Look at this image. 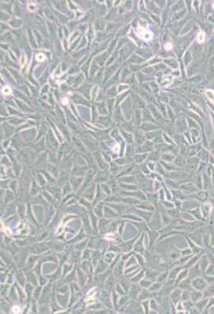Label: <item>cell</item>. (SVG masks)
I'll use <instances>...</instances> for the list:
<instances>
[{"label": "cell", "instance_id": "obj_1", "mask_svg": "<svg viewBox=\"0 0 214 314\" xmlns=\"http://www.w3.org/2000/svg\"><path fill=\"white\" fill-rule=\"evenodd\" d=\"M201 205H202V203H200L197 200L193 199V198H188L186 200L183 201V203H182V205H181L180 208H182V210L183 211L188 212L189 210H192L194 209L200 207Z\"/></svg>", "mask_w": 214, "mask_h": 314}, {"label": "cell", "instance_id": "obj_2", "mask_svg": "<svg viewBox=\"0 0 214 314\" xmlns=\"http://www.w3.org/2000/svg\"><path fill=\"white\" fill-rule=\"evenodd\" d=\"M191 284L194 289L200 291H203L206 288V286H208V283H206L203 276L197 277L191 279Z\"/></svg>", "mask_w": 214, "mask_h": 314}, {"label": "cell", "instance_id": "obj_3", "mask_svg": "<svg viewBox=\"0 0 214 314\" xmlns=\"http://www.w3.org/2000/svg\"><path fill=\"white\" fill-rule=\"evenodd\" d=\"M209 193L206 190H198V191H197L194 194L188 196V198L195 199V200L199 201L202 204L207 202V201L209 200Z\"/></svg>", "mask_w": 214, "mask_h": 314}, {"label": "cell", "instance_id": "obj_4", "mask_svg": "<svg viewBox=\"0 0 214 314\" xmlns=\"http://www.w3.org/2000/svg\"><path fill=\"white\" fill-rule=\"evenodd\" d=\"M180 189L183 191V194H185L187 197L199 190L195 184L193 183V182H188V183H186L184 185L181 186Z\"/></svg>", "mask_w": 214, "mask_h": 314}, {"label": "cell", "instance_id": "obj_5", "mask_svg": "<svg viewBox=\"0 0 214 314\" xmlns=\"http://www.w3.org/2000/svg\"><path fill=\"white\" fill-rule=\"evenodd\" d=\"M203 275H204V274L202 273V270L200 268V265H199L198 262L196 264H194V266H192V267L189 268L188 277H189L190 279H193L197 278V277L203 276Z\"/></svg>", "mask_w": 214, "mask_h": 314}, {"label": "cell", "instance_id": "obj_6", "mask_svg": "<svg viewBox=\"0 0 214 314\" xmlns=\"http://www.w3.org/2000/svg\"><path fill=\"white\" fill-rule=\"evenodd\" d=\"M177 287L179 288L182 290H189V291H192L194 288H193L192 284H191V279H189V277H187L186 279H184L183 280H182L181 282L177 284Z\"/></svg>", "mask_w": 214, "mask_h": 314}, {"label": "cell", "instance_id": "obj_7", "mask_svg": "<svg viewBox=\"0 0 214 314\" xmlns=\"http://www.w3.org/2000/svg\"><path fill=\"white\" fill-rule=\"evenodd\" d=\"M188 237L194 243H195L197 245H198V246L202 247V248L204 247L203 246V240H202V234L201 233L200 231H196L195 233H192V234H189Z\"/></svg>", "mask_w": 214, "mask_h": 314}, {"label": "cell", "instance_id": "obj_8", "mask_svg": "<svg viewBox=\"0 0 214 314\" xmlns=\"http://www.w3.org/2000/svg\"><path fill=\"white\" fill-rule=\"evenodd\" d=\"M201 210H202V217L203 219H207L213 212V206L209 202H205L201 205Z\"/></svg>", "mask_w": 214, "mask_h": 314}, {"label": "cell", "instance_id": "obj_9", "mask_svg": "<svg viewBox=\"0 0 214 314\" xmlns=\"http://www.w3.org/2000/svg\"><path fill=\"white\" fill-rule=\"evenodd\" d=\"M150 220H151L150 226L151 227L152 229H160L161 228H162V222H161L160 216L159 215L158 213L155 214L154 216L150 219Z\"/></svg>", "mask_w": 214, "mask_h": 314}, {"label": "cell", "instance_id": "obj_10", "mask_svg": "<svg viewBox=\"0 0 214 314\" xmlns=\"http://www.w3.org/2000/svg\"><path fill=\"white\" fill-rule=\"evenodd\" d=\"M182 292H183L182 289L177 288L170 293V298L174 305H177L182 300Z\"/></svg>", "mask_w": 214, "mask_h": 314}, {"label": "cell", "instance_id": "obj_11", "mask_svg": "<svg viewBox=\"0 0 214 314\" xmlns=\"http://www.w3.org/2000/svg\"><path fill=\"white\" fill-rule=\"evenodd\" d=\"M198 263H199V265H200V268H201V270H202V273L205 274V270H206V269L208 268L209 265V263H210V262H209V260L208 257H207V255H206L205 253L203 255L202 257H201V259H199Z\"/></svg>", "mask_w": 214, "mask_h": 314}, {"label": "cell", "instance_id": "obj_12", "mask_svg": "<svg viewBox=\"0 0 214 314\" xmlns=\"http://www.w3.org/2000/svg\"><path fill=\"white\" fill-rule=\"evenodd\" d=\"M186 239L189 245V248L191 249V251H192L193 254L194 255L198 254V253H200L201 251H202L203 250H205V249H203V248L200 247V246H198V245H197L195 243H194V242H193L192 240L188 237V236H186Z\"/></svg>", "mask_w": 214, "mask_h": 314}, {"label": "cell", "instance_id": "obj_13", "mask_svg": "<svg viewBox=\"0 0 214 314\" xmlns=\"http://www.w3.org/2000/svg\"><path fill=\"white\" fill-rule=\"evenodd\" d=\"M209 302V298H203L200 301H198V302H196L194 304V306L196 307V309L198 310L200 313H202L203 310H205V309L207 307V305H208Z\"/></svg>", "mask_w": 214, "mask_h": 314}, {"label": "cell", "instance_id": "obj_14", "mask_svg": "<svg viewBox=\"0 0 214 314\" xmlns=\"http://www.w3.org/2000/svg\"><path fill=\"white\" fill-rule=\"evenodd\" d=\"M203 298V293L200 290L197 289H193L192 291H190V300L192 301L194 304L196 302L200 301L201 299Z\"/></svg>", "mask_w": 214, "mask_h": 314}, {"label": "cell", "instance_id": "obj_15", "mask_svg": "<svg viewBox=\"0 0 214 314\" xmlns=\"http://www.w3.org/2000/svg\"><path fill=\"white\" fill-rule=\"evenodd\" d=\"M183 267L182 265L173 268V269H172V270H170V272L168 273V280L174 281V280L176 279L178 274H179L180 271L183 270ZM174 282H175V281H174Z\"/></svg>", "mask_w": 214, "mask_h": 314}, {"label": "cell", "instance_id": "obj_16", "mask_svg": "<svg viewBox=\"0 0 214 314\" xmlns=\"http://www.w3.org/2000/svg\"><path fill=\"white\" fill-rule=\"evenodd\" d=\"M188 274H189V269L183 268V270L180 271L179 274H178L176 279H175V286H177V284L179 283V282H181L182 280L187 278L188 277Z\"/></svg>", "mask_w": 214, "mask_h": 314}, {"label": "cell", "instance_id": "obj_17", "mask_svg": "<svg viewBox=\"0 0 214 314\" xmlns=\"http://www.w3.org/2000/svg\"><path fill=\"white\" fill-rule=\"evenodd\" d=\"M189 214L192 215L193 217L195 218L197 220H202L203 219V217H202V210H201V206L200 207L196 208V209H194L192 210L188 211Z\"/></svg>", "mask_w": 214, "mask_h": 314}, {"label": "cell", "instance_id": "obj_18", "mask_svg": "<svg viewBox=\"0 0 214 314\" xmlns=\"http://www.w3.org/2000/svg\"><path fill=\"white\" fill-rule=\"evenodd\" d=\"M203 298H211L213 296H214V284L213 285H208L206 286L203 291Z\"/></svg>", "mask_w": 214, "mask_h": 314}, {"label": "cell", "instance_id": "obj_19", "mask_svg": "<svg viewBox=\"0 0 214 314\" xmlns=\"http://www.w3.org/2000/svg\"><path fill=\"white\" fill-rule=\"evenodd\" d=\"M140 293V288L137 285H132L131 289H130V297L132 299L136 298L139 296V294Z\"/></svg>", "mask_w": 214, "mask_h": 314}, {"label": "cell", "instance_id": "obj_20", "mask_svg": "<svg viewBox=\"0 0 214 314\" xmlns=\"http://www.w3.org/2000/svg\"><path fill=\"white\" fill-rule=\"evenodd\" d=\"M211 181H210V178L209 175H204L203 177V181H202V186H203V190H210L211 189Z\"/></svg>", "mask_w": 214, "mask_h": 314}, {"label": "cell", "instance_id": "obj_21", "mask_svg": "<svg viewBox=\"0 0 214 314\" xmlns=\"http://www.w3.org/2000/svg\"><path fill=\"white\" fill-rule=\"evenodd\" d=\"M140 300H146L149 298H152V293L151 291H148L147 289H144L140 293V295L138 296Z\"/></svg>", "mask_w": 214, "mask_h": 314}, {"label": "cell", "instance_id": "obj_22", "mask_svg": "<svg viewBox=\"0 0 214 314\" xmlns=\"http://www.w3.org/2000/svg\"><path fill=\"white\" fill-rule=\"evenodd\" d=\"M147 195H148V199L149 200L150 204H151L152 205H157L158 198H159L157 194H150V193H148V194H147Z\"/></svg>", "mask_w": 214, "mask_h": 314}, {"label": "cell", "instance_id": "obj_23", "mask_svg": "<svg viewBox=\"0 0 214 314\" xmlns=\"http://www.w3.org/2000/svg\"><path fill=\"white\" fill-rule=\"evenodd\" d=\"M202 240H203V246L205 248H209L210 241H211V235H209L208 233L202 235Z\"/></svg>", "mask_w": 214, "mask_h": 314}, {"label": "cell", "instance_id": "obj_24", "mask_svg": "<svg viewBox=\"0 0 214 314\" xmlns=\"http://www.w3.org/2000/svg\"><path fill=\"white\" fill-rule=\"evenodd\" d=\"M183 307H184V309L185 310H187L188 313H190V311L192 310L194 308V303L189 299V300H187V301H185L183 302Z\"/></svg>", "mask_w": 214, "mask_h": 314}, {"label": "cell", "instance_id": "obj_25", "mask_svg": "<svg viewBox=\"0 0 214 314\" xmlns=\"http://www.w3.org/2000/svg\"><path fill=\"white\" fill-rule=\"evenodd\" d=\"M159 274L155 270H148L146 272V279L151 280V281H155L157 279V277Z\"/></svg>", "mask_w": 214, "mask_h": 314}, {"label": "cell", "instance_id": "obj_26", "mask_svg": "<svg viewBox=\"0 0 214 314\" xmlns=\"http://www.w3.org/2000/svg\"><path fill=\"white\" fill-rule=\"evenodd\" d=\"M167 213L169 214V216H170L173 218H179L180 216H181V214H180V211L178 210V209H170L169 210H167Z\"/></svg>", "mask_w": 214, "mask_h": 314}, {"label": "cell", "instance_id": "obj_27", "mask_svg": "<svg viewBox=\"0 0 214 314\" xmlns=\"http://www.w3.org/2000/svg\"><path fill=\"white\" fill-rule=\"evenodd\" d=\"M153 149V145L151 142H146L145 144H143L140 148V152H149Z\"/></svg>", "mask_w": 214, "mask_h": 314}, {"label": "cell", "instance_id": "obj_28", "mask_svg": "<svg viewBox=\"0 0 214 314\" xmlns=\"http://www.w3.org/2000/svg\"><path fill=\"white\" fill-rule=\"evenodd\" d=\"M143 237H144V235H141L140 240H138L137 244H136V246L135 247L136 251H138L140 253H144V246H143Z\"/></svg>", "mask_w": 214, "mask_h": 314}, {"label": "cell", "instance_id": "obj_29", "mask_svg": "<svg viewBox=\"0 0 214 314\" xmlns=\"http://www.w3.org/2000/svg\"><path fill=\"white\" fill-rule=\"evenodd\" d=\"M169 175L170 176V178H171V179H182L186 177V174H184V173H182V172H179V171H177V172H174V173H170V174H169Z\"/></svg>", "mask_w": 214, "mask_h": 314}, {"label": "cell", "instance_id": "obj_30", "mask_svg": "<svg viewBox=\"0 0 214 314\" xmlns=\"http://www.w3.org/2000/svg\"><path fill=\"white\" fill-rule=\"evenodd\" d=\"M137 207L140 208V209H143V210H154L155 208L154 206L151 204H149V203H147V202H141L140 205H137Z\"/></svg>", "mask_w": 214, "mask_h": 314}, {"label": "cell", "instance_id": "obj_31", "mask_svg": "<svg viewBox=\"0 0 214 314\" xmlns=\"http://www.w3.org/2000/svg\"><path fill=\"white\" fill-rule=\"evenodd\" d=\"M135 140L136 143L138 144V145H142L144 141V136L143 135L142 133H140V132L136 133Z\"/></svg>", "mask_w": 214, "mask_h": 314}, {"label": "cell", "instance_id": "obj_32", "mask_svg": "<svg viewBox=\"0 0 214 314\" xmlns=\"http://www.w3.org/2000/svg\"><path fill=\"white\" fill-rule=\"evenodd\" d=\"M167 279H168V273L167 272H164V273H162L159 275H158L156 281H157L158 283H164Z\"/></svg>", "mask_w": 214, "mask_h": 314}, {"label": "cell", "instance_id": "obj_33", "mask_svg": "<svg viewBox=\"0 0 214 314\" xmlns=\"http://www.w3.org/2000/svg\"><path fill=\"white\" fill-rule=\"evenodd\" d=\"M140 286L144 288H150V286H151V281L148 279H141V281L140 282Z\"/></svg>", "mask_w": 214, "mask_h": 314}, {"label": "cell", "instance_id": "obj_34", "mask_svg": "<svg viewBox=\"0 0 214 314\" xmlns=\"http://www.w3.org/2000/svg\"><path fill=\"white\" fill-rule=\"evenodd\" d=\"M204 274L205 275H214V262H212L209 265L208 268L206 269Z\"/></svg>", "mask_w": 214, "mask_h": 314}, {"label": "cell", "instance_id": "obj_35", "mask_svg": "<svg viewBox=\"0 0 214 314\" xmlns=\"http://www.w3.org/2000/svg\"><path fill=\"white\" fill-rule=\"evenodd\" d=\"M174 163H175V165L178 167H183V166H185L186 162H185V160L183 159V157L178 156L176 157V159H175V160H174Z\"/></svg>", "mask_w": 214, "mask_h": 314}, {"label": "cell", "instance_id": "obj_36", "mask_svg": "<svg viewBox=\"0 0 214 314\" xmlns=\"http://www.w3.org/2000/svg\"><path fill=\"white\" fill-rule=\"evenodd\" d=\"M161 287H162V286H161L160 283H155L154 284H152L149 289H150V291H151V292H157V291H159Z\"/></svg>", "mask_w": 214, "mask_h": 314}, {"label": "cell", "instance_id": "obj_37", "mask_svg": "<svg viewBox=\"0 0 214 314\" xmlns=\"http://www.w3.org/2000/svg\"><path fill=\"white\" fill-rule=\"evenodd\" d=\"M190 299V291L189 290H183L182 292V301L185 302Z\"/></svg>", "mask_w": 214, "mask_h": 314}, {"label": "cell", "instance_id": "obj_38", "mask_svg": "<svg viewBox=\"0 0 214 314\" xmlns=\"http://www.w3.org/2000/svg\"><path fill=\"white\" fill-rule=\"evenodd\" d=\"M204 279L206 281V283H208V285H213L214 284V275H203Z\"/></svg>", "mask_w": 214, "mask_h": 314}, {"label": "cell", "instance_id": "obj_39", "mask_svg": "<svg viewBox=\"0 0 214 314\" xmlns=\"http://www.w3.org/2000/svg\"><path fill=\"white\" fill-rule=\"evenodd\" d=\"M157 233H155V232H151V233H150V239H151L150 240V244H151V245L154 244V242L157 240Z\"/></svg>", "mask_w": 214, "mask_h": 314}, {"label": "cell", "instance_id": "obj_40", "mask_svg": "<svg viewBox=\"0 0 214 314\" xmlns=\"http://www.w3.org/2000/svg\"><path fill=\"white\" fill-rule=\"evenodd\" d=\"M198 156L200 158H202V160H205V161H208V158H206V157H208V155H207V152H205V150H201L198 153Z\"/></svg>", "mask_w": 214, "mask_h": 314}, {"label": "cell", "instance_id": "obj_41", "mask_svg": "<svg viewBox=\"0 0 214 314\" xmlns=\"http://www.w3.org/2000/svg\"><path fill=\"white\" fill-rule=\"evenodd\" d=\"M125 202H127V203H129V204L132 205H138L140 203L139 200H136V199H134V198H125L124 199Z\"/></svg>", "mask_w": 214, "mask_h": 314}, {"label": "cell", "instance_id": "obj_42", "mask_svg": "<svg viewBox=\"0 0 214 314\" xmlns=\"http://www.w3.org/2000/svg\"><path fill=\"white\" fill-rule=\"evenodd\" d=\"M144 270H141V272L138 275H136V276L132 279V281H133V282H135V283H138L139 281H140V280L142 279V277L144 276Z\"/></svg>", "mask_w": 214, "mask_h": 314}, {"label": "cell", "instance_id": "obj_43", "mask_svg": "<svg viewBox=\"0 0 214 314\" xmlns=\"http://www.w3.org/2000/svg\"><path fill=\"white\" fill-rule=\"evenodd\" d=\"M163 205H164L165 208H167V209H173L174 207V204L171 203L170 201H163Z\"/></svg>", "mask_w": 214, "mask_h": 314}, {"label": "cell", "instance_id": "obj_44", "mask_svg": "<svg viewBox=\"0 0 214 314\" xmlns=\"http://www.w3.org/2000/svg\"><path fill=\"white\" fill-rule=\"evenodd\" d=\"M158 156V152H151V155H150V160H157V158H155V157H157Z\"/></svg>", "mask_w": 214, "mask_h": 314}, {"label": "cell", "instance_id": "obj_45", "mask_svg": "<svg viewBox=\"0 0 214 314\" xmlns=\"http://www.w3.org/2000/svg\"><path fill=\"white\" fill-rule=\"evenodd\" d=\"M208 201H209V203L212 205V206H213V210L214 211V197H212V196L209 195Z\"/></svg>", "mask_w": 214, "mask_h": 314}, {"label": "cell", "instance_id": "obj_46", "mask_svg": "<svg viewBox=\"0 0 214 314\" xmlns=\"http://www.w3.org/2000/svg\"><path fill=\"white\" fill-rule=\"evenodd\" d=\"M136 257H137V260H138L139 263H140V264L144 263V258L142 257L141 255H136Z\"/></svg>", "mask_w": 214, "mask_h": 314}, {"label": "cell", "instance_id": "obj_47", "mask_svg": "<svg viewBox=\"0 0 214 314\" xmlns=\"http://www.w3.org/2000/svg\"><path fill=\"white\" fill-rule=\"evenodd\" d=\"M142 305H144V308H145L146 313H148V305H149V302H148V301H145V302H144L143 303H142Z\"/></svg>", "mask_w": 214, "mask_h": 314}, {"label": "cell", "instance_id": "obj_48", "mask_svg": "<svg viewBox=\"0 0 214 314\" xmlns=\"http://www.w3.org/2000/svg\"><path fill=\"white\" fill-rule=\"evenodd\" d=\"M209 248H212L213 250H214V235H211V241H210Z\"/></svg>", "mask_w": 214, "mask_h": 314}, {"label": "cell", "instance_id": "obj_49", "mask_svg": "<svg viewBox=\"0 0 214 314\" xmlns=\"http://www.w3.org/2000/svg\"><path fill=\"white\" fill-rule=\"evenodd\" d=\"M210 196H212V197H214V189H213V195H210Z\"/></svg>", "mask_w": 214, "mask_h": 314}]
</instances>
